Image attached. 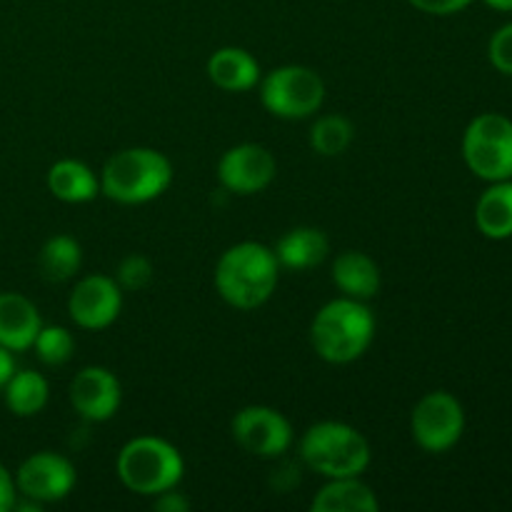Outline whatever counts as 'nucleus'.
<instances>
[{"mask_svg": "<svg viewBox=\"0 0 512 512\" xmlns=\"http://www.w3.org/2000/svg\"><path fill=\"white\" fill-rule=\"evenodd\" d=\"M260 103L283 120H305L323 108L325 83L308 65H280L260 78Z\"/></svg>", "mask_w": 512, "mask_h": 512, "instance_id": "423d86ee", "label": "nucleus"}, {"mask_svg": "<svg viewBox=\"0 0 512 512\" xmlns=\"http://www.w3.org/2000/svg\"><path fill=\"white\" fill-rule=\"evenodd\" d=\"M173 183V163L155 148H125L105 160L100 193L120 205H143L160 198Z\"/></svg>", "mask_w": 512, "mask_h": 512, "instance_id": "7ed1b4c3", "label": "nucleus"}, {"mask_svg": "<svg viewBox=\"0 0 512 512\" xmlns=\"http://www.w3.org/2000/svg\"><path fill=\"white\" fill-rule=\"evenodd\" d=\"M278 265L285 270H310L318 268L330 253L328 235L320 228L300 225L288 230L273 248Z\"/></svg>", "mask_w": 512, "mask_h": 512, "instance_id": "f3484780", "label": "nucleus"}, {"mask_svg": "<svg viewBox=\"0 0 512 512\" xmlns=\"http://www.w3.org/2000/svg\"><path fill=\"white\" fill-rule=\"evenodd\" d=\"M15 373V360H13V353H10L8 348H3L0 345V388H5V383L10 380V375Z\"/></svg>", "mask_w": 512, "mask_h": 512, "instance_id": "c756f323", "label": "nucleus"}, {"mask_svg": "<svg viewBox=\"0 0 512 512\" xmlns=\"http://www.w3.org/2000/svg\"><path fill=\"white\" fill-rule=\"evenodd\" d=\"M48 190L63 203H90L100 193V178L80 160L65 158L48 170Z\"/></svg>", "mask_w": 512, "mask_h": 512, "instance_id": "6ab92c4d", "label": "nucleus"}, {"mask_svg": "<svg viewBox=\"0 0 512 512\" xmlns=\"http://www.w3.org/2000/svg\"><path fill=\"white\" fill-rule=\"evenodd\" d=\"M123 310V290L110 275H85L75 283L68 298V313L78 328L105 330Z\"/></svg>", "mask_w": 512, "mask_h": 512, "instance_id": "f8f14e48", "label": "nucleus"}, {"mask_svg": "<svg viewBox=\"0 0 512 512\" xmlns=\"http://www.w3.org/2000/svg\"><path fill=\"white\" fill-rule=\"evenodd\" d=\"M488 58L498 73L512 75V23L495 30L488 45Z\"/></svg>", "mask_w": 512, "mask_h": 512, "instance_id": "a878e982", "label": "nucleus"}, {"mask_svg": "<svg viewBox=\"0 0 512 512\" xmlns=\"http://www.w3.org/2000/svg\"><path fill=\"white\" fill-rule=\"evenodd\" d=\"M410 433L425 453H448L465 433L463 405L445 390L423 395L410 415Z\"/></svg>", "mask_w": 512, "mask_h": 512, "instance_id": "6e6552de", "label": "nucleus"}, {"mask_svg": "<svg viewBox=\"0 0 512 512\" xmlns=\"http://www.w3.org/2000/svg\"><path fill=\"white\" fill-rule=\"evenodd\" d=\"M15 478L0 465V512L15 508Z\"/></svg>", "mask_w": 512, "mask_h": 512, "instance_id": "c85d7f7f", "label": "nucleus"}, {"mask_svg": "<svg viewBox=\"0 0 512 512\" xmlns=\"http://www.w3.org/2000/svg\"><path fill=\"white\" fill-rule=\"evenodd\" d=\"M35 355L45 365H65L75 353V338L68 328L60 325H43L33 343Z\"/></svg>", "mask_w": 512, "mask_h": 512, "instance_id": "b1692460", "label": "nucleus"}, {"mask_svg": "<svg viewBox=\"0 0 512 512\" xmlns=\"http://www.w3.org/2000/svg\"><path fill=\"white\" fill-rule=\"evenodd\" d=\"M333 283L345 298L370 300L380 293V268L368 253L360 250H343L333 260Z\"/></svg>", "mask_w": 512, "mask_h": 512, "instance_id": "dca6fc26", "label": "nucleus"}, {"mask_svg": "<svg viewBox=\"0 0 512 512\" xmlns=\"http://www.w3.org/2000/svg\"><path fill=\"white\" fill-rule=\"evenodd\" d=\"M208 78L215 88L225 93H248L260 83V63L245 48L215 50L208 58Z\"/></svg>", "mask_w": 512, "mask_h": 512, "instance_id": "2eb2a0df", "label": "nucleus"}, {"mask_svg": "<svg viewBox=\"0 0 512 512\" xmlns=\"http://www.w3.org/2000/svg\"><path fill=\"white\" fill-rule=\"evenodd\" d=\"M43 320L30 298L20 293H0V345L10 353L33 348Z\"/></svg>", "mask_w": 512, "mask_h": 512, "instance_id": "4468645a", "label": "nucleus"}, {"mask_svg": "<svg viewBox=\"0 0 512 512\" xmlns=\"http://www.w3.org/2000/svg\"><path fill=\"white\" fill-rule=\"evenodd\" d=\"M313 512H378L380 503L373 488L358 478H333L320 488L310 503Z\"/></svg>", "mask_w": 512, "mask_h": 512, "instance_id": "a211bd4d", "label": "nucleus"}, {"mask_svg": "<svg viewBox=\"0 0 512 512\" xmlns=\"http://www.w3.org/2000/svg\"><path fill=\"white\" fill-rule=\"evenodd\" d=\"M475 225L490 240L512 238V180H498L480 195Z\"/></svg>", "mask_w": 512, "mask_h": 512, "instance_id": "aec40b11", "label": "nucleus"}, {"mask_svg": "<svg viewBox=\"0 0 512 512\" xmlns=\"http://www.w3.org/2000/svg\"><path fill=\"white\" fill-rule=\"evenodd\" d=\"M413 8H418L420 13L428 15H455L460 10L468 8L473 0H408Z\"/></svg>", "mask_w": 512, "mask_h": 512, "instance_id": "bb28decb", "label": "nucleus"}, {"mask_svg": "<svg viewBox=\"0 0 512 512\" xmlns=\"http://www.w3.org/2000/svg\"><path fill=\"white\" fill-rule=\"evenodd\" d=\"M465 165L488 183L512 180V120L483 113L470 120L463 135Z\"/></svg>", "mask_w": 512, "mask_h": 512, "instance_id": "0eeeda50", "label": "nucleus"}, {"mask_svg": "<svg viewBox=\"0 0 512 512\" xmlns=\"http://www.w3.org/2000/svg\"><path fill=\"white\" fill-rule=\"evenodd\" d=\"M118 478L130 493L155 498L178 488L185 473V460L173 443L155 435H138L118 453Z\"/></svg>", "mask_w": 512, "mask_h": 512, "instance_id": "39448f33", "label": "nucleus"}, {"mask_svg": "<svg viewBox=\"0 0 512 512\" xmlns=\"http://www.w3.org/2000/svg\"><path fill=\"white\" fill-rule=\"evenodd\" d=\"M280 265L273 248L255 240L235 243L215 263V290L238 310H255L268 303L278 288Z\"/></svg>", "mask_w": 512, "mask_h": 512, "instance_id": "f257e3e1", "label": "nucleus"}, {"mask_svg": "<svg viewBox=\"0 0 512 512\" xmlns=\"http://www.w3.org/2000/svg\"><path fill=\"white\" fill-rule=\"evenodd\" d=\"M153 508L160 512H188L190 500L185 498L183 493H178V488H170V490H165V493L155 495Z\"/></svg>", "mask_w": 512, "mask_h": 512, "instance_id": "cd10ccee", "label": "nucleus"}, {"mask_svg": "<svg viewBox=\"0 0 512 512\" xmlns=\"http://www.w3.org/2000/svg\"><path fill=\"white\" fill-rule=\"evenodd\" d=\"M375 338V315L365 300L335 298L315 313L310 343L318 358L333 365H348L363 358Z\"/></svg>", "mask_w": 512, "mask_h": 512, "instance_id": "f03ea898", "label": "nucleus"}, {"mask_svg": "<svg viewBox=\"0 0 512 512\" xmlns=\"http://www.w3.org/2000/svg\"><path fill=\"white\" fill-rule=\"evenodd\" d=\"M235 443L255 458H280L293 445V425L280 410L268 405H248L230 423Z\"/></svg>", "mask_w": 512, "mask_h": 512, "instance_id": "1a4fd4ad", "label": "nucleus"}, {"mask_svg": "<svg viewBox=\"0 0 512 512\" xmlns=\"http://www.w3.org/2000/svg\"><path fill=\"white\" fill-rule=\"evenodd\" d=\"M48 380L35 370H20L5 383V405L18 418H33L48 405Z\"/></svg>", "mask_w": 512, "mask_h": 512, "instance_id": "4be33fe9", "label": "nucleus"}, {"mask_svg": "<svg viewBox=\"0 0 512 512\" xmlns=\"http://www.w3.org/2000/svg\"><path fill=\"white\" fill-rule=\"evenodd\" d=\"M83 265V250L73 235H53L45 240L38 255V268L48 283H65Z\"/></svg>", "mask_w": 512, "mask_h": 512, "instance_id": "412c9836", "label": "nucleus"}, {"mask_svg": "<svg viewBox=\"0 0 512 512\" xmlns=\"http://www.w3.org/2000/svg\"><path fill=\"white\" fill-rule=\"evenodd\" d=\"M300 458L323 478H358L368 470L370 443L358 428L340 420H320L300 438Z\"/></svg>", "mask_w": 512, "mask_h": 512, "instance_id": "20e7f679", "label": "nucleus"}, {"mask_svg": "<svg viewBox=\"0 0 512 512\" xmlns=\"http://www.w3.org/2000/svg\"><path fill=\"white\" fill-rule=\"evenodd\" d=\"M70 405L75 413L88 423H105L120 410L123 400V388L115 373L100 365H88L78 370L75 378L70 380L68 388Z\"/></svg>", "mask_w": 512, "mask_h": 512, "instance_id": "ddd939ff", "label": "nucleus"}, {"mask_svg": "<svg viewBox=\"0 0 512 512\" xmlns=\"http://www.w3.org/2000/svg\"><path fill=\"white\" fill-rule=\"evenodd\" d=\"M75 465L65 455L40 450L25 458L15 473V488L33 503H58L75 488Z\"/></svg>", "mask_w": 512, "mask_h": 512, "instance_id": "9d476101", "label": "nucleus"}, {"mask_svg": "<svg viewBox=\"0 0 512 512\" xmlns=\"http://www.w3.org/2000/svg\"><path fill=\"white\" fill-rule=\"evenodd\" d=\"M355 138V128L345 115L330 113L320 115L310 128V148L323 158H338L350 148Z\"/></svg>", "mask_w": 512, "mask_h": 512, "instance_id": "5701e85b", "label": "nucleus"}, {"mask_svg": "<svg viewBox=\"0 0 512 512\" xmlns=\"http://www.w3.org/2000/svg\"><path fill=\"white\" fill-rule=\"evenodd\" d=\"M278 175L273 153L258 143H240L225 150L218 160V180L228 193H263Z\"/></svg>", "mask_w": 512, "mask_h": 512, "instance_id": "9b49d317", "label": "nucleus"}, {"mask_svg": "<svg viewBox=\"0 0 512 512\" xmlns=\"http://www.w3.org/2000/svg\"><path fill=\"white\" fill-rule=\"evenodd\" d=\"M155 278V268L145 255L130 253L120 260L118 270H115V283L120 285V290H128V293H138L145 290Z\"/></svg>", "mask_w": 512, "mask_h": 512, "instance_id": "393cba45", "label": "nucleus"}, {"mask_svg": "<svg viewBox=\"0 0 512 512\" xmlns=\"http://www.w3.org/2000/svg\"><path fill=\"white\" fill-rule=\"evenodd\" d=\"M493 10H500V13H512V0H485Z\"/></svg>", "mask_w": 512, "mask_h": 512, "instance_id": "7c9ffc66", "label": "nucleus"}]
</instances>
